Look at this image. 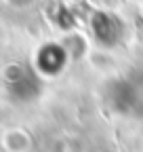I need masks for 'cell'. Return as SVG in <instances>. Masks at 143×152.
Instances as JSON below:
<instances>
[{"mask_svg":"<svg viewBox=\"0 0 143 152\" xmlns=\"http://www.w3.org/2000/svg\"><path fill=\"white\" fill-rule=\"evenodd\" d=\"M91 32H93V38L101 45V47H116L120 40H122V21L120 17L107 13V11H101L93 17L91 21Z\"/></svg>","mask_w":143,"mask_h":152,"instance_id":"3957f363","label":"cell"},{"mask_svg":"<svg viewBox=\"0 0 143 152\" xmlns=\"http://www.w3.org/2000/svg\"><path fill=\"white\" fill-rule=\"evenodd\" d=\"M63 64H65V51L59 45H48L46 49H42V53H40V66H38L42 72L55 74V72H59L57 68H63Z\"/></svg>","mask_w":143,"mask_h":152,"instance_id":"277c9868","label":"cell"},{"mask_svg":"<svg viewBox=\"0 0 143 152\" xmlns=\"http://www.w3.org/2000/svg\"><path fill=\"white\" fill-rule=\"evenodd\" d=\"M112 106L120 114L129 116H141L143 114V78H118L112 83Z\"/></svg>","mask_w":143,"mask_h":152,"instance_id":"6da1fadb","label":"cell"},{"mask_svg":"<svg viewBox=\"0 0 143 152\" xmlns=\"http://www.w3.org/2000/svg\"><path fill=\"white\" fill-rule=\"evenodd\" d=\"M4 85L11 97L19 102H30L40 91V72L23 64H13L4 72Z\"/></svg>","mask_w":143,"mask_h":152,"instance_id":"7a4b0ae2","label":"cell"},{"mask_svg":"<svg viewBox=\"0 0 143 152\" xmlns=\"http://www.w3.org/2000/svg\"><path fill=\"white\" fill-rule=\"evenodd\" d=\"M6 2L11 7H17V9H27V7H32L36 2V0H6Z\"/></svg>","mask_w":143,"mask_h":152,"instance_id":"5b68a950","label":"cell"}]
</instances>
